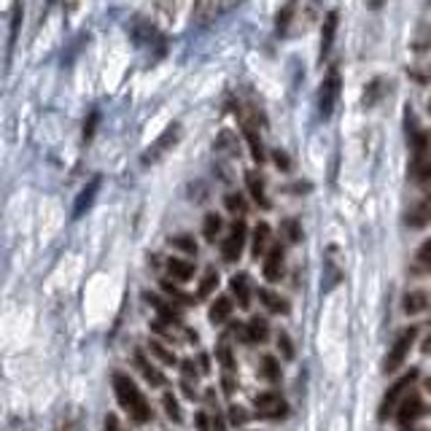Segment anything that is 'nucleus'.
Wrapping results in <instances>:
<instances>
[{
  "mask_svg": "<svg viewBox=\"0 0 431 431\" xmlns=\"http://www.w3.org/2000/svg\"><path fill=\"white\" fill-rule=\"evenodd\" d=\"M246 420H248V416L243 413V407H237V404H235V407H230V423H235V426H237V423H246Z\"/></svg>",
  "mask_w": 431,
  "mask_h": 431,
  "instance_id": "44",
  "label": "nucleus"
},
{
  "mask_svg": "<svg viewBox=\"0 0 431 431\" xmlns=\"http://www.w3.org/2000/svg\"><path fill=\"white\" fill-rule=\"evenodd\" d=\"M113 394L122 404V410H127L135 423H149L151 420V404L143 396V391L138 385L130 380V375L113 372Z\"/></svg>",
  "mask_w": 431,
  "mask_h": 431,
  "instance_id": "1",
  "label": "nucleus"
},
{
  "mask_svg": "<svg viewBox=\"0 0 431 431\" xmlns=\"http://www.w3.org/2000/svg\"><path fill=\"white\" fill-rule=\"evenodd\" d=\"M254 404H256V413L262 418H270V420H277V418H283L289 413V404L280 399V394H273V391L259 394L254 399Z\"/></svg>",
  "mask_w": 431,
  "mask_h": 431,
  "instance_id": "8",
  "label": "nucleus"
},
{
  "mask_svg": "<svg viewBox=\"0 0 431 431\" xmlns=\"http://www.w3.org/2000/svg\"><path fill=\"white\" fill-rule=\"evenodd\" d=\"M100 184H103V178H100V175H94V178H89V184L81 189L76 205H73V218H81V216L92 208L94 197H97V192H100Z\"/></svg>",
  "mask_w": 431,
  "mask_h": 431,
  "instance_id": "9",
  "label": "nucleus"
},
{
  "mask_svg": "<svg viewBox=\"0 0 431 431\" xmlns=\"http://www.w3.org/2000/svg\"><path fill=\"white\" fill-rule=\"evenodd\" d=\"M224 202H227V208H230L232 213H246L248 211V202H246V197L243 194H237V192H230L227 197H224Z\"/></svg>",
  "mask_w": 431,
  "mask_h": 431,
  "instance_id": "37",
  "label": "nucleus"
},
{
  "mask_svg": "<svg viewBox=\"0 0 431 431\" xmlns=\"http://www.w3.org/2000/svg\"><path fill=\"white\" fill-rule=\"evenodd\" d=\"M162 407H165V416H168L173 423H181V420H184L181 407H178V399H175L173 394H165V396H162Z\"/></svg>",
  "mask_w": 431,
  "mask_h": 431,
  "instance_id": "33",
  "label": "nucleus"
},
{
  "mask_svg": "<svg viewBox=\"0 0 431 431\" xmlns=\"http://www.w3.org/2000/svg\"><path fill=\"white\" fill-rule=\"evenodd\" d=\"M237 3H243V0H218V6H221V11H230V8H235Z\"/></svg>",
  "mask_w": 431,
  "mask_h": 431,
  "instance_id": "48",
  "label": "nucleus"
},
{
  "mask_svg": "<svg viewBox=\"0 0 431 431\" xmlns=\"http://www.w3.org/2000/svg\"><path fill=\"white\" fill-rule=\"evenodd\" d=\"M277 348H280V354L286 356V358H294V345H292V339H289L286 332L277 335Z\"/></svg>",
  "mask_w": 431,
  "mask_h": 431,
  "instance_id": "41",
  "label": "nucleus"
},
{
  "mask_svg": "<svg viewBox=\"0 0 431 431\" xmlns=\"http://www.w3.org/2000/svg\"><path fill=\"white\" fill-rule=\"evenodd\" d=\"M270 224H256V230H254V256L259 259L264 251H267V246H270Z\"/></svg>",
  "mask_w": 431,
  "mask_h": 431,
  "instance_id": "25",
  "label": "nucleus"
},
{
  "mask_svg": "<svg viewBox=\"0 0 431 431\" xmlns=\"http://www.w3.org/2000/svg\"><path fill=\"white\" fill-rule=\"evenodd\" d=\"M423 354H431V335L426 337V342H423Z\"/></svg>",
  "mask_w": 431,
  "mask_h": 431,
  "instance_id": "52",
  "label": "nucleus"
},
{
  "mask_svg": "<svg viewBox=\"0 0 431 431\" xmlns=\"http://www.w3.org/2000/svg\"><path fill=\"white\" fill-rule=\"evenodd\" d=\"M156 6H159L165 14H170V11L175 8V0H156Z\"/></svg>",
  "mask_w": 431,
  "mask_h": 431,
  "instance_id": "47",
  "label": "nucleus"
},
{
  "mask_svg": "<svg viewBox=\"0 0 431 431\" xmlns=\"http://www.w3.org/2000/svg\"><path fill=\"white\" fill-rule=\"evenodd\" d=\"M97 122H100V113H97V111H92V113H89V119L84 122V140H87V143H89V140L94 138V130H97Z\"/></svg>",
  "mask_w": 431,
  "mask_h": 431,
  "instance_id": "40",
  "label": "nucleus"
},
{
  "mask_svg": "<svg viewBox=\"0 0 431 431\" xmlns=\"http://www.w3.org/2000/svg\"><path fill=\"white\" fill-rule=\"evenodd\" d=\"M283 246H273L267 251V259H264V277L270 283H277L283 277Z\"/></svg>",
  "mask_w": 431,
  "mask_h": 431,
  "instance_id": "11",
  "label": "nucleus"
},
{
  "mask_svg": "<svg viewBox=\"0 0 431 431\" xmlns=\"http://www.w3.org/2000/svg\"><path fill=\"white\" fill-rule=\"evenodd\" d=\"M232 294L237 296V305L243 310L251 308V277L246 273H240V275H232Z\"/></svg>",
  "mask_w": 431,
  "mask_h": 431,
  "instance_id": "16",
  "label": "nucleus"
},
{
  "mask_svg": "<svg viewBox=\"0 0 431 431\" xmlns=\"http://www.w3.org/2000/svg\"><path fill=\"white\" fill-rule=\"evenodd\" d=\"M429 213H431V205H429V202H420L416 211L410 213L407 224H410V227H423V224L429 221Z\"/></svg>",
  "mask_w": 431,
  "mask_h": 431,
  "instance_id": "36",
  "label": "nucleus"
},
{
  "mask_svg": "<svg viewBox=\"0 0 431 431\" xmlns=\"http://www.w3.org/2000/svg\"><path fill=\"white\" fill-rule=\"evenodd\" d=\"M168 270H170V275H173V280H181V283L194 275V264L186 262V259H170Z\"/></svg>",
  "mask_w": 431,
  "mask_h": 431,
  "instance_id": "24",
  "label": "nucleus"
},
{
  "mask_svg": "<svg viewBox=\"0 0 431 431\" xmlns=\"http://www.w3.org/2000/svg\"><path fill=\"white\" fill-rule=\"evenodd\" d=\"M132 358H135V367H138V372L143 375V380H146L149 385H154V388H162V385L168 383V380H165V375L156 370L154 364H151L146 356L140 354V351H135V356H132Z\"/></svg>",
  "mask_w": 431,
  "mask_h": 431,
  "instance_id": "12",
  "label": "nucleus"
},
{
  "mask_svg": "<svg viewBox=\"0 0 431 431\" xmlns=\"http://www.w3.org/2000/svg\"><path fill=\"white\" fill-rule=\"evenodd\" d=\"M46 3H49V6H51V3H54V0H46Z\"/></svg>",
  "mask_w": 431,
  "mask_h": 431,
  "instance_id": "53",
  "label": "nucleus"
},
{
  "mask_svg": "<svg viewBox=\"0 0 431 431\" xmlns=\"http://www.w3.org/2000/svg\"><path fill=\"white\" fill-rule=\"evenodd\" d=\"M262 377H267L270 383H277L280 380V367H277V361L273 358V356H264L262 358Z\"/></svg>",
  "mask_w": 431,
  "mask_h": 431,
  "instance_id": "35",
  "label": "nucleus"
},
{
  "mask_svg": "<svg viewBox=\"0 0 431 431\" xmlns=\"http://www.w3.org/2000/svg\"><path fill=\"white\" fill-rule=\"evenodd\" d=\"M149 351H151V356H154V358H159V361H162V364H168V367L178 364L175 354H173L170 348H165V342H159V339H151V342H149Z\"/></svg>",
  "mask_w": 431,
  "mask_h": 431,
  "instance_id": "28",
  "label": "nucleus"
},
{
  "mask_svg": "<svg viewBox=\"0 0 431 431\" xmlns=\"http://www.w3.org/2000/svg\"><path fill=\"white\" fill-rule=\"evenodd\" d=\"M296 8H299V3L296 0H289L275 16V32L277 35H289V27H292L294 16H296Z\"/></svg>",
  "mask_w": 431,
  "mask_h": 431,
  "instance_id": "20",
  "label": "nucleus"
},
{
  "mask_svg": "<svg viewBox=\"0 0 431 431\" xmlns=\"http://www.w3.org/2000/svg\"><path fill=\"white\" fill-rule=\"evenodd\" d=\"M273 159H275V165H277L280 170H289V168H292V162H289L286 151H280V149H275V151H273Z\"/></svg>",
  "mask_w": 431,
  "mask_h": 431,
  "instance_id": "45",
  "label": "nucleus"
},
{
  "mask_svg": "<svg viewBox=\"0 0 431 431\" xmlns=\"http://www.w3.org/2000/svg\"><path fill=\"white\" fill-rule=\"evenodd\" d=\"M216 151H221V154L227 156H237L240 154V149H237V138L232 135V130H224L218 140H216Z\"/></svg>",
  "mask_w": 431,
  "mask_h": 431,
  "instance_id": "26",
  "label": "nucleus"
},
{
  "mask_svg": "<svg viewBox=\"0 0 431 431\" xmlns=\"http://www.w3.org/2000/svg\"><path fill=\"white\" fill-rule=\"evenodd\" d=\"M162 292L168 294L170 299H178L181 305H194V299H192V296H189L186 292H181L175 283H170V280H162Z\"/></svg>",
  "mask_w": 431,
  "mask_h": 431,
  "instance_id": "34",
  "label": "nucleus"
},
{
  "mask_svg": "<svg viewBox=\"0 0 431 431\" xmlns=\"http://www.w3.org/2000/svg\"><path fill=\"white\" fill-rule=\"evenodd\" d=\"M216 11H221L218 0H194V8H192V22H194L197 27H205V25H211V22H213Z\"/></svg>",
  "mask_w": 431,
  "mask_h": 431,
  "instance_id": "13",
  "label": "nucleus"
},
{
  "mask_svg": "<svg viewBox=\"0 0 431 431\" xmlns=\"http://www.w3.org/2000/svg\"><path fill=\"white\" fill-rule=\"evenodd\" d=\"M216 356H218V361H221L224 372H235V356H232V345L227 342V339H221V342H218Z\"/></svg>",
  "mask_w": 431,
  "mask_h": 431,
  "instance_id": "31",
  "label": "nucleus"
},
{
  "mask_svg": "<svg viewBox=\"0 0 431 431\" xmlns=\"http://www.w3.org/2000/svg\"><path fill=\"white\" fill-rule=\"evenodd\" d=\"M130 32H132V41H135L138 46H149V44H154V41H162V38L156 35L154 25H151V22H146L143 16H135V19H132Z\"/></svg>",
  "mask_w": 431,
  "mask_h": 431,
  "instance_id": "10",
  "label": "nucleus"
},
{
  "mask_svg": "<svg viewBox=\"0 0 431 431\" xmlns=\"http://www.w3.org/2000/svg\"><path fill=\"white\" fill-rule=\"evenodd\" d=\"M416 337H418V326L404 329L399 337H396V342L391 345V351H388V356H385V364H383L385 375H388V372H396L401 364H404V358L410 356V348H413Z\"/></svg>",
  "mask_w": 431,
  "mask_h": 431,
  "instance_id": "3",
  "label": "nucleus"
},
{
  "mask_svg": "<svg viewBox=\"0 0 431 431\" xmlns=\"http://www.w3.org/2000/svg\"><path fill=\"white\" fill-rule=\"evenodd\" d=\"M211 321L216 323V326H221V323H227L230 321V316H232V299L230 296H218L213 305H211Z\"/></svg>",
  "mask_w": 431,
  "mask_h": 431,
  "instance_id": "23",
  "label": "nucleus"
},
{
  "mask_svg": "<svg viewBox=\"0 0 431 431\" xmlns=\"http://www.w3.org/2000/svg\"><path fill=\"white\" fill-rule=\"evenodd\" d=\"M246 221H235L232 224L230 235L224 237V243H221V256H224V262L227 264H235L240 259V254H243V248H246Z\"/></svg>",
  "mask_w": 431,
  "mask_h": 431,
  "instance_id": "7",
  "label": "nucleus"
},
{
  "mask_svg": "<svg viewBox=\"0 0 431 431\" xmlns=\"http://www.w3.org/2000/svg\"><path fill=\"white\" fill-rule=\"evenodd\" d=\"M170 248H178V251H184L189 256L197 254V243H194L192 235H175V237H170Z\"/></svg>",
  "mask_w": 431,
  "mask_h": 431,
  "instance_id": "32",
  "label": "nucleus"
},
{
  "mask_svg": "<svg viewBox=\"0 0 431 431\" xmlns=\"http://www.w3.org/2000/svg\"><path fill=\"white\" fill-rule=\"evenodd\" d=\"M181 388H184V394L189 396V399H197V391H194L192 380H184V383H181Z\"/></svg>",
  "mask_w": 431,
  "mask_h": 431,
  "instance_id": "46",
  "label": "nucleus"
},
{
  "mask_svg": "<svg viewBox=\"0 0 431 431\" xmlns=\"http://www.w3.org/2000/svg\"><path fill=\"white\" fill-rule=\"evenodd\" d=\"M267 337H270V323L259 316H254L246 323V342H264Z\"/></svg>",
  "mask_w": 431,
  "mask_h": 431,
  "instance_id": "21",
  "label": "nucleus"
},
{
  "mask_svg": "<svg viewBox=\"0 0 431 431\" xmlns=\"http://www.w3.org/2000/svg\"><path fill=\"white\" fill-rule=\"evenodd\" d=\"M416 380H418V370H410L404 377H399L396 383L388 388V394H385L383 401H380V420H388V418L396 413V407H399L401 399H404V391L416 383Z\"/></svg>",
  "mask_w": 431,
  "mask_h": 431,
  "instance_id": "5",
  "label": "nucleus"
},
{
  "mask_svg": "<svg viewBox=\"0 0 431 431\" xmlns=\"http://www.w3.org/2000/svg\"><path fill=\"white\" fill-rule=\"evenodd\" d=\"M429 302H431L429 294L418 289V292L404 294V305H401V308H404V313H407V316H418V313H423V310L429 308Z\"/></svg>",
  "mask_w": 431,
  "mask_h": 431,
  "instance_id": "19",
  "label": "nucleus"
},
{
  "mask_svg": "<svg viewBox=\"0 0 431 431\" xmlns=\"http://www.w3.org/2000/svg\"><path fill=\"white\" fill-rule=\"evenodd\" d=\"M259 299H262L264 308L270 310V313H277V316H286L289 313V302L283 296H277L275 292H270V289H259Z\"/></svg>",
  "mask_w": 431,
  "mask_h": 431,
  "instance_id": "22",
  "label": "nucleus"
},
{
  "mask_svg": "<svg viewBox=\"0 0 431 431\" xmlns=\"http://www.w3.org/2000/svg\"><path fill=\"white\" fill-rule=\"evenodd\" d=\"M367 3V8H372V11H377V8H383L385 0H364Z\"/></svg>",
  "mask_w": 431,
  "mask_h": 431,
  "instance_id": "49",
  "label": "nucleus"
},
{
  "mask_svg": "<svg viewBox=\"0 0 431 431\" xmlns=\"http://www.w3.org/2000/svg\"><path fill=\"white\" fill-rule=\"evenodd\" d=\"M283 235H286L289 243H299V240H302V227H299V221H296V218H286V221H283Z\"/></svg>",
  "mask_w": 431,
  "mask_h": 431,
  "instance_id": "38",
  "label": "nucleus"
},
{
  "mask_svg": "<svg viewBox=\"0 0 431 431\" xmlns=\"http://www.w3.org/2000/svg\"><path fill=\"white\" fill-rule=\"evenodd\" d=\"M339 87H342L339 70L337 68H332V70L326 73V78L321 81V89H318V113H321V119H329V116H332L335 103H337V97H339Z\"/></svg>",
  "mask_w": 431,
  "mask_h": 431,
  "instance_id": "4",
  "label": "nucleus"
},
{
  "mask_svg": "<svg viewBox=\"0 0 431 431\" xmlns=\"http://www.w3.org/2000/svg\"><path fill=\"white\" fill-rule=\"evenodd\" d=\"M416 270H431V240H426L423 246L418 248Z\"/></svg>",
  "mask_w": 431,
  "mask_h": 431,
  "instance_id": "39",
  "label": "nucleus"
},
{
  "mask_svg": "<svg viewBox=\"0 0 431 431\" xmlns=\"http://www.w3.org/2000/svg\"><path fill=\"white\" fill-rule=\"evenodd\" d=\"M19 22H22V3L16 0L14 16H11V44L16 41V32H19Z\"/></svg>",
  "mask_w": 431,
  "mask_h": 431,
  "instance_id": "43",
  "label": "nucleus"
},
{
  "mask_svg": "<svg viewBox=\"0 0 431 431\" xmlns=\"http://www.w3.org/2000/svg\"><path fill=\"white\" fill-rule=\"evenodd\" d=\"M335 254H337V248H329V251H326V275H323L326 286H323V292H332L339 280H342V270H339Z\"/></svg>",
  "mask_w": 431,
  "mask_h": 431,
  "instance_id": "18",
  "label": "nucleus"
},
{
  "mask_svg": "<svg viewBox=\"0 0 431 431\" xmlns=\"http://www.w3.org/2000/svg\"><path fill=\"white\" fill-rule=\"evenodd\" d=\"M246 186L259 208H270V197H267V192H264V178L256 173V170H248L246 173Z\"/></svg>",
  "mask_w": 431,
  "mask_h": 431,
  "instance_id": "14",
  "label": "nucleus"
},
{
  "mask_svg": "<svg viewBox=\"0 0 431 431\" xmlns=\"http://www.w3.org/2000/svg\"><path fill=\"white\" fill-rule=\"evenodd\" d=\"M429 111H431V103H429Z\"/></svg>",
  "mask_w": 431,
  "mask_h": 431,
  "instance_id": "54",
  "label": "nucleus"
},
{
  "mask_svg": "<svg viewBox=\"0 0 431 431\" xmlns=\"http://www.w3.org/2000/svg\"><path fill=\"white\" fill-rule=\"evenodd\" d=\"M426 404H423V394L420 391H413L410 396H404L399 404V410H396V423H399L401 429H407V426H416L420 418L426 416Z\"/></svg>",
  "mask_w": 431,
  "mask_h": 431,
  "instance_id": "6",
  "label": "nucleus"
},
{
  "mask_svg": "<svg viewBox=\"0 0 431 431\" xmlns=\"http://www.w3.org/2000/svg\"><path fill=\"white\" fill-rule=\"evenodd\" d=\"M181 135H184L181 124L173 122V124L168 127V130H165V132H162V135H159V138H156L154 143H151V146H149V149L143 151L140 162H143V165H156V162H159L162 156L168 154V151H173V146H175V143L181 140Z\"/></svg>",
  "mask_w": 431,
  "mask_h": 431,
  "instance_id": "2",
  "label": "nucleus"
},
{
  "mask_svg": "<svg viewBox=\"0 0 431 431\" xmlns=\"http://www.w3.org/2000/svg\"><path fill=\"white\" fill-rule=\"evenodd\" d=\"M216 286H218V273H216V267H208V270H205V277H202V283H200V289H197V296H200V299L211 296Z\"/></svg>",
  "mask_w": 431,
  "mask_h": 431,
  "instance_id": "30",
  "label": "nucleus"
},
{
  "mask_svg": "<svg viewBox=\"0 0 431 431\" xmlns=\"http://www.w3.org/2000/svg\"><path fill=\"white\" fill-rule=\"evenodd\" d=\"M143 299L151 305V308L159 313V318H165V321H173V323H181V313H178V308H173V305H168L165 299H159L156 294H143Z\"/></svg>",
  "mask_w": 431,
  "mask_h": 431,
  "instance_id": "17",
  "label": "nucleus"
},
{
  "mask_svg": "<svg viewBox=\"0 0 431 431\" xmlns=\"http://www.w3.org/2000/svg\"><path fill=\"white\" fill-rule=\"evenodd\" d=\"M385 92V78H375L370 87H367V92H364V108H372Z\"/></svg>",
  "mask_w": 431,
  "mask_h": 431,
  "instance_id": "29",
  "label": "nucleus"
},
{
  "mask_svg": "<svg viewBox=\"0 0 431 431\" xmlns=\"http://www.w3.org/2000/svg\"><path fill=\"white\" fill-rule=\"evenodd\" d=\"M221 227H224L221 216H218V213H205V221H202V235H205V240H208V243H213L216 237H218Z\"/></svg>",
  "mask_w": 431,
  "mask_h": 431,
  "instance_id": "27",
  "label": "nucleus"
},
{
  "mask_svg": "<svg viewBox=\"0 0 431 431\" xmlns=\"http://www.w3.org/2000/svg\"><path fill=\"white\" fill-rule=\"evenodd\" d=\"M200 370L202 372H211V367H208V356H200Z\"/></svg>",
  "mask_w": 431,
  "mask_h": 431,
  "instance_id": "51",
  "label": "nucleus"
},
{
  "mask_svg": "<svg viewBox=\"0 0 431 431\" xmlns=\"http://www.w3.org/2000/svg\"><path fill=\"white\" fill-rule=\"evenodd\" d=\"M181 372H184V380H192V383H194V380H197V375H200L202 370H197V367H194V361H192V358H186V361H181Z\"/></svg>",
  "mask_w": 431,
  "mask_h": 431,
  "instance_id": "42",
  "label": "nucleus"
},
{
  "mask_svg": "<svg viewBox=\"0 0 431 431\" xmlns=\"http://www.w3.org/2000/svg\"><path fill=\"white\" fill-rule=\"evenodd\" d=\"M337 11H329L326 19H323V30H321V62L329 57L332 51V44H335V32H337Z\"/></svg>",
  "mask_w": 431,
  "mask_h": 431,
  "instance_id": "15",
  "label": "nucleus"
},
{
  "mask_svg": "<svg viewBox=\"0 0 431 431\" xmlns=\"http://www.w3.org/2000/svg\"><path fill=\"white\" fill-rule=\"evenodd\" d=\"M116 426H119L116 416H108V418H106V429H116Z\"/></svg>",
  "mask_w": 431,
  "mask_h": 431,
  "instance_id": "50",
  "label": "nucleus"
}]
</instances>
